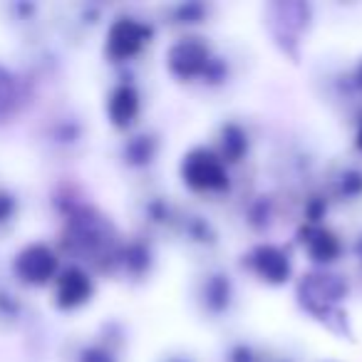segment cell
I'll list each match as a JSON object with an SVG mask.
<instances>
[{
	"mask_svg": "<svg viewBox=\"0 0 362 362\" xmlns=\"http://www.w3.org/2000/svg\"><path fill=\"white\" fill-rule=\"evenodd\" d=\"M80 362H115V357L110 355V352L105 350V347H87L85 352H82Z\"/></svg>",
	"mask_w": 362,
	"mask_h": 362,
	"instance_id": "obj_11",
	"label": "cell"
},
{
	"mask_svg": "<svg viewBox=\"0 0 362 362\" xmlns=\"http://www.w3.org/2000/svg\"><path fill=\"white\" fill-rule=\"evenodd\" d=\"M251 266H253V271L261 276V281L273 283V286L286 283L288 276H291V261H288L286 253L276 246L256 248L251 256Z\"/></svg>",
	"mask_w": 362,
	"mask_h": 362,
	"instance_id": "obj_6",
	"label": "cell"
},
{
	"mask_svg": "<svg viewBox=\"0 0 362 362\" xmlns=\"http://www.w3.org/2000/svg\"><path fill=\"white\" fill-rule=\"evenodd\" d=\"M92 281L80 268H67L55 278V303L62 310H75L92 298Z\"/></svg>",
	"mask_w": 362,
	"mask_h": 362,
	"instance_id": "obj_5",
	"label": "cell"
},
{
	"mask_svg": "<svg viewBox=\"0 0 362 362\" xmlns=\"http://www.w3.org/2000/svg\"><path fill=\"white\" fill-rule=\"evenodd\" d=\"M107 115L110 122L119 129L129 127L139 115V95L132 85H119L112 90L110 100H107Z\"/></svg>",
	"mask_w": 362,
	"mask_h": 362,
	"instance_id": "obj_7",
	"label": "cell"
},
{
	"mask_svg": "<svg viewBox=\"0 0 362 362\" xmlns=\"http://www.w3.org/2000/svg\"><path fill=\"white\" fill-rule=\"evenodd\" d=\"M181 176L194 192H221L228 187L226 164L209 149H194L181 161Z\"/></svg>",
	"mask_w": 362,
	"mask_h": 362,
	"instance_id": "obj_1",
	"label": "cell"
},
{
	"mask_svg": "<svg viewBox=\"0 0 362 362\" xmlns=\"http://www.w3.org/2000/svg\"><path fill=\"white\" fill-rule=\"evenodd\" d=\"M149 28L134 18H117L107 30L105 50L115 62L129 60L149 42Z\"/></svg>",
	"mask_w": 362,
	"mask_h": 362,
	"instance_id": "obj_3",
	"label": "cell"
},
{
	"mask_svg": "<svg viewBox=\"0 0 362 362\" xmlns=\"http://www.w3.org/2000/svg\"><path fill=\"white\" fill-rule=\"evenodd\" d=\"M16 211H18L16 197H13L11 192H6V189H0V226L8 223V221H13Z\"/></svg>",
	"mask_w": 362,
	"mask_h": 362,
	"instance_id": "obj_10",
	"label": "cell"
},
{
	"mask_svg": "<svg viewBox=\"0 0 362 362\" xmlns=\"http://www.w3.org/2000/svg\"><path fill=\"white\" fill-rule=\"evenodd\" d=\"M357 80H360V85H362V65H360V72H357Z\"/></svg>",
	"mask_w": 362,
	"mask_h": 362,
	"instance_id": "obj_13",
	"label": "cell"
},
{
	"mask_svg": "<svg viewBox=\"0 0 362 362\" xmlns=\"http://www.w3.org/2000/svg\"><path fill=\"white\" fill-rule=\"evenodd\" d=\"M357 146L362 149V129H360V134H357Z\"/></svg>",
	"mask_w": 362,
	"mask_h": 362,
	"instance_id": "obj_12",
	"label": "cell"
},
{
	"mask_svg": "<svg viewBox=\"0 0 362 362\" xmlns=\"http://www.w3.org/2000/svg\"><path fill=\"white\" fill-rule=\"evenodd\" d=\"M243 149H246V136H243V132L238 129V127H226L223 129V161H238V156L243 154Z\"/></svg>",
	"mask_w": 362,
	"mask_h": 362,
	"instance_id": "obj_9",
	"label": "cell"
},
{
	"mask_svg": "<svg viewBox=\"0 0 362 362\" xmlns=\"http://www.w3.org/2000/svg\"><path fill=\"white\" fill-rule=\"evenodd\" d=\"M16 273L28 286H45L57 276V256L45 243H30L16 256Z\"/></svg>",
	"mask_w": 362,
	"mask_h": 362,
	"instance_id": "obj_4",
	"label": "cell"
},
{
	"mask_svg": "<svg viewBox=\"0 0 362 362\" xmlns=\"http://www.w3.org/2000/svg\"><path fill=\"white\" fill-rule=\"evenodd\" d=\"M166 62H169L171 75L181 77V80H192V77L206 75L209 72L211 52H209L206 42L199 40V37H184V40L174 42L169 47Z\"/></svg>",
	"mask_w": 362,
	"mask_h": 362,
	"instance_id": "obj_2",
	"label": "cell"
},
{
	"mask_svg": "<svg viewBox=\"0 0 362 362\" xmlns=\"http://www.w3.org/2000/svg\"><path fill=\"white\" fill-rule=\"evenodd\" d=\"M303 241H305L310 258L317 263H330L340 256V241L330 231H325V228H310L308 238H303Z\"/></svg>",
	"mask_w": 362,
	"mask_h": 362,
	"instance_id": "obj_8",
	"label": "cell"
}]
</instances>
